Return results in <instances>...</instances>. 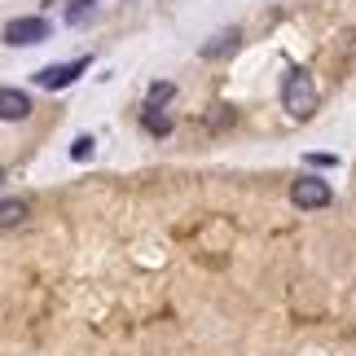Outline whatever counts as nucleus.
Returning <instances> with one entry per match:
<instances>
[{
  "mask_svg": "<svg viewBox=\"0 0 356 356\" xmlns=\"http://www.w3.org/2000/svg\"><path fill=\"white\" fill-rule=\"evenodd\" d=\"M282 106H286V115H295V119H312L317 115V106H321V92L317 84H312V75L304 71V66H291L282 79Z\"/></svg>",
  "mask_w": 356,
  "mask_h": 356,
  "instance_id": "f257e3e1",
  "label": "nucleus"
},
{
  "mask_svg": "<svg viewBox=\"0 0 356 356\" xmlns=\"http://www.w3.org/2000/svg\"><path fill=\"white\" fill-rule=\"evenodd\" d=\"M291 202L299 211H317V207H330L334 202V189H330V181H321V176H299L291 185Z\"/></svg>",
  "mask_w": 356,
  "mask_h": 356,
  "instance_id": "f03ea898",
  "label": "nucleus"
},
{
  "mask_svg": "<svg viewBox=\"0 0 356 356\" xmlns=\"http://www.w3.org/2000/svg\"><path fill=\"white\" fill-rule=\"evenodd\" d=\"M92 66V58H71V62H53L44 66V71H35V84L40 88H49V92H58V88H71L79 75H84Z\"/></svg>",
  "mask_w": 356,
  "mask_h": 356,
  "instance_id": "7ed1b4c3",
  "label": "nucleus"
},
{
  "mask_svg": "<svg viewBox=\"0 0 356 356\" xmlns=\"http://www.w3.org/2000/svg\"><path fill=\"white\" fill-rule=\"evenodd\" d=\"M49 18H13L9 26H5V44H13V49H31V44H44L49 40Z\"/></svg>",
  "mask_w": 356,
  "mask_h": 356,
  "instance_id": "20e7f679",
  "label": "nucleus"
},
{
  "mask_svg": "<svg viewBox=\"0 0 356 356\" xmlns=\"http://www.w3.org/2000/svg\"><path fill=\"white\" fill-rule=\"evenodd\" d=\"M31 97H26L22 88H5L0 84V119L5 123H22V119H31Z\"/></svg>",
  "mask_w": 356,
  "mask_h": 356,
  "instance_id": "39448f33",
  "label": "nucleus"
},
{
  "mask_svg": "<svg viewBox=\"0 0 356 356\" xmlns=\"http://www.w3.org/2000/svg\"><path fill=\"white\" fill-rule=\"evenodd\" d=\"M238 44H242V31H238V26H225V31H216L207 44L198 49V58H202V62H220V58H229Z\"/></svg>",
  "mask_w": 356,
  "mask_h": 356,
  "instance_id": "423d86ee",
  "label": "nucleus"
},
{
  "mask_svg": "<svg viewBox=\"0 0 356 356\" xmlns=\"http://www.w3.org/2000/svg\"><path fill=\"white\" fill-rule=\"evenodd\" d=\"M31 207H26V198H0V229H18Z\"/></svg>",
  "mask_w": 356,
  "mask_h": 356,
  "instance_id": "0eeeda50",
  "label": "nucleus"
},
{
  "mask_svg": "<svg viewBox=\"0 0 356 356\" xmlns=\"http://www.w3.org/2000/svg\"><path fill=\"white\" fill-rule=\"evenodd\" d=\"M172 102H176V84H168V79L149 84V92H145V111H168Z\"/></svg>",
  "mask_w": 356,
  "mask_h": 356,
  "instance_id": "6e6552de",
  "label": "nucleus"
},
{
  "mask_svg": "<svg viewBox=\"0 0 356 356\" xmlns=\"http://www.w3.org/2000/svg\"><path fill=\"white\" fill-rule=\"evenodd\" d=\"M92 18H97V0H71V5H66V22L71 26H84Z\"/></svg>",
  "mask_w": 356,
  "mask_h": 356,
  "instance_id": "1a4fd4ad",
  "label": "nucleus"
},
{
  "mask_svg": "<svg viewBox=\"0 0 356 356\" xmlns=\"http://www.w3.org/2000/svg\"><path fill=\"white\" fill-rule=\"evenodd\" d=\"M141 128H145L149 136H168V132H172V119L163 115V111H141Z\"/></svg>",
  "mask_w": 356,
  "mask_h": 356,
  "instance_id": "9d476101",
  "label": "nucleus"
},
{
  "mask_svg": "<svg viewBox=\"0 0 356 356\" xmlns=\"http://www.w3.org/2000/svg\"><path fill=\"white\" fill-rule=\"evenodd\" d=\"M92 149H97V141H92V136H75V141H71V159H75V163H88Z\"/></svg>",
  "mask_w": 356,
  "mask_h": 356,
  "instance_id": "9b49d317",
  "label": "nucleus"
},
{
  "mask_svg": "<svg viewBox=\"0 0 356 356\" xmlns=\"http://www.w3.org/2000/svg\"><path fill=\"white\" fill-rule=\"evenodd\" d=\"M234 119H238V115L229 111V106H216V115L207 119V128H211V132H220V128H229V123H234Z\"/></svg>",
  "mask_w": 356,
  "mask_h": 356,
  "instance_id": "f8f14e48",
  "label": "nucleus"
},
{
  "mask_svg": "<svg viewBox=\"0 0 356 356\" xmlns=\"http://www.w3.org/2000/svg\"><path fill=\"white\" fill-rule=\"evenodd\" d=\"M308 163H312V168H334L339 159L334 154H308Z\"/></svg>",
  "mask_w": 356,
  "mask_h": 356,
  "instance_id": "ddd939ff",
  "label": "nucleus"
},
{
  "mask_svg": "<svg viewBox=\"0 0 356 356\" xmlns=\"http://www.w3.org/2000/svg\"><path fill=\"white\" fill-rule=\"evenodd\" d=\"M0 181H5V168H0Z\"/></svg>",
  "mask_w": 356,
  "mask_h": 356,
  "instance_id": "4468645a",
  "label": "nucleus"
}]
</instances>
